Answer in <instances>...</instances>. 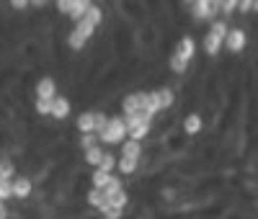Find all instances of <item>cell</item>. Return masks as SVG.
I'll return each instance as SVG.
<instances>
[{
    "mask_svg": "<svg viewBox=\"0 0 258 219\" xmlns=\"http://www.w3.org/2000/svg\"><path fill=\"white\" fill-rule=\"evenodd\" d=\"M13 199V181H0V201Z\"/></svg>",
    "mask_w": 258,
    "mask_h": 219,
    "instance_id": "cell-23",
    "label": "cell"
},
{
    "mask_svg": "<svg viewBox=\"0 0 258 219\" xmlns=\"http://www.w3.org/2000/svg\"><path fill=\"white\" fill-rule=\"evenodd\" d=\"M0 219H8V209H6V201H0Z\"/></svg>",
    "mask_w": 258,
    "mask_h": 219,
    "instance_id": "cell-29",
    "label": "cell"
},
{
    "mask_svg": "<svg viewBox=\"0 0 258 219\" xmlns=\"http://www.w3.org/2000/svg\"><path fill=\"white\" fill-rule=\"evenodd\" d=\"M93 116H96V134H98V131L109 124V116H106L103 111H93Z\"/></svg>",
    "mask_w": 258,
    "mask_h": 219,
    "instance_id": "cell-26",
    "label": "cell"
},
{
    "mask_svg": "<svg viewBox=\"0 0 258 219\" xmlns=\"http://www.w3.org/2000/svg\"><path fill=\"white\" fill-rule=\"evenodd\" d=\"M124 119H126V137L142 142V139H147L150 129H153V119H155V116L147 114V111H137V114L124 116Z\"/></svg>",
    "mask_w": 258,
    "mask_h": 219,
    "instance_id": "cell-5",
    "label": "cell"
},
{
    "mask_svg": "<svg viewBox=\"0 0 258 219\" xmlns=\"http://www.w3.org/2000/svg\"><path fill=\"white\" fill-rule=\"evenodd\" d=\"M98 168H101V170H109V173H114V170H116V158L111 155V152H103V158H101Z\"/></svg>",
    "mask_w": 258,
    "mask_h": 219,
    "instance_id": "cell-22",
    "label": "cell"
},
{
    "mask_svg": "<svg viewBox=\"0 0 258 219\" xmlns=\"http://www.w3.org/2000/svg\"><path fill=\"white\" fill-rule=\"evenodd\" d=\"M225 49L230 54H243L248 49V31L243 26H232L227 29V36H225Z\"/></svg>",
    "mask_w": 258,
    "mask_h": 219,
    "instance_id": "cell-7",
    "label": "cell"
},
{
    "mask_svg": "<svg viewBox=\"0 0 258 219\" xmlns=\"http://www.w3.org/2000/svg\"><path fill=\"white\" fill-rule=\"evenodd\" d=\"M181 3H183V6H191V3H194V0H181Z\"/></svg>",
    "mask_w": 258,
    "mask_h": 219,
    "instance_id": "cell-31",
    "label": "cell"
},
{
    "mask_svg": "<svg viewBox=\"0 0 258 219\" xmlns=\"http://www.w3.org/2000/svg\"><path fill=\"white\" fill-rule=\"evenodd\" d=\"M96 31H98V26L93 24L91 18H78L75 24H73V29H70V34H68V47L73 49V52H83L85 47H88V41L96 36Z\"/></svg>",
    "mask_w": 258,
    "mask_h": 219,
    "instance_id": "cell-3",
    "label": "cell"
},
{
    "mask_svg": "<svg viewBox=\"0 0 258 219\" xmlns=\"http://www.w3.org/2000/svg\"><path fill=\"white\" fill-rule=\"evenodd\" d=\"M29 3H31V8H41L44 3H49V0H29Z\"/></svg>",
    "mask_w": 258,
    "mask_h": 219,
    "instance_id": "cell-30",
    "label": "cell"
},
{
    "mask_svg": "<svg viewBox=\"0 0 258 219\" xmlns=\"http://www.w3.org/2000/svg\"><path fill=\"white\" fill-rule=\"evenodd\" d=\"M238 11V0H220V13L222 16H230Z\"/></svg>",
    "mask_w": 258,
    "mask_h": 219,
    "instance_id": "cell-24",
    "label": "cell"
},
{
    "mask_svg": "<svg viewBox=\"0 0 258 219\" xmlns=\"http://www.w3.org/2000/svg\"><path fill=\"white\" fill-rule=\"evenodd\" d=\"M227 21H222V18H214L212 24H209V29L204 31V36H202V49H204V54L207 57H220V52L225 49V36H227Z\"/></svg>",
    "mask_w": 258,
    "mask_h": 219,
    "instance_id": "cell-2",
    "label": "cell"
},
{
    "mask_svg": "<svg viewBox=\"0 0 258 219\" xmlns=\"http://www.w3.org/2000/svg\"><path fill=\"white\" fill-rule=\"evenodd\" d=\"M16 178V165L11 160H0V181H13Z\"/></svg>",
    "mask_w": 258,
    "mask_h": 219,
    "instance_id": "cell-20",
    "label": "cell"
},
{
    "mask_svg": "<svg viewBox=\"0 0 258 219\" xmlns=\"http://www.w3.org/2000/svg\"><path fill=\"white\" fill-rule=\"evenodd\" d=\"M145 91H137V93H129V96H124V101H121V111H124V116H132V114H137V111H145Z\"/></svg>",
    "mask_w": 258,
    "mask_h": 219,
    "instance_id": "cell-9",
    "label": "cell"
},
{
    "mask_svg": "<svg viewBox=\"0 0 258 219\" xmlns=\"http://www.w3.org/2000/svg\"><path fill=\"white\" fill-rule=\"evenodd\" d=\"M34 93H36V98L54 101V96H57V83H54V78H39L36 85H34Z\"/></svg>",
    "mask_w": 258,
    "mask_h": 219,
    "instance_id": "cell-10",
    "label": "cell"
},
{
    "mask_svg": "<svg viewBox=\"0 0 258 219\" xmlns=\"http://www.w3.org/2000/svg\"><path fill=\"white\" fill-rule=\"evenodd\" d=\"M114 181H116V173L101 170V168H96V170H93V175H91V183H93V188H101V191H106V188H109Z\"/></svg>",
    "mask_w": 258,
    "mask_h": 219,
    "instance_id": "cell-13",
    "label": "cell"
},
{
    "mask_svg": "<svg viewBox=\"0 0 258 219\" xmlns=\"http://www.w3.org/2000/svg\"><path fill=\"white\" fill-rule=\"evenodd\" d=\"M173 103H176L173 88H170V85H163V88H155V91H150V93L145 96V111L153 114V116H158V114L168 111V108L173 106Z\"/></svg>",
    "mask_w": 258,
    "mask_h": 219,
    "instance_id": "cell-4",
    "label": "cell"
},
{
    "mask_svg": "<svg viewBox=\"0 0 258 219\" xmlns=\"http://www.w3.org/2000/svg\"><path fill=\"white\" fill-rule=\"evenodd\" d=\"M253 11V0H238V13H250Z\"/></svg>",
    "mask_w": 258,
    "mask_h": 219,
    "instance_id": "cell-28",
    "label": "cell"
},
{
    "mask_svg": "<svg viewBox=\"0 0 258 219\" xmlns=\"http://www.w3.org/2000/svg\"><path fill=\"white\" fill-rule=\"evenodd\" d=\"M85 201H88V206H93L96 211H103V206H106V191H101V188H91L88 196H85Z\"/></svg>",
    "mask_w": 258,
    "mask_h": 219,
    "instance_id": "cell-16",
    "label": "cell"
},
{
    "mask_svg": "<svg viewBox=\"0 0 258 219\" xmlns=\"http://www.w3.org/2000/svg\"><path fill=\"white\" fill-rule=\"evenodd\" d=\"M137 165H140V160H132V158H119V160H116L119 175H132V173H137Z\"/></svg>",
    "mask_w": 258,
    "mask_h": 219,
    "instance_id": "cell-19",
    "label": "cell"
},
{
    "mask_svg": "<svg viewBox=\"0 0 258 219\" xmlns=\"http://www.w3.org/2000/svg\"><path fill=\"white\" fill-rule=\"evenodd\" d=\"M70 6H73V0H54V8H57V13H62V16L70 13Z\"/></svg>",
    "mask_w": 258,
    "mask_h": 219,
    "instance_id": "cell-27",
    "label": "cell"
},
{
    "mask_svg": "<svg viewBox=\"0 0 258 219\" xmlns=\"http://www.w3.org/2000/svg\"><path fill=\"white\" fill-rule=\"evenodd\" d=\"M31 191H34V183H31V178H26V175H16L13 178V199H29L31 196Z\"/></svg>",
    "mask_w": 258,
    "mask_h": 219,
    "instance_id": "cell-11",
    "label": "cell"
},
{
    "mask_svg": "<svg viewBox=\"0 0 258 219\" xmlns=\"http://www.w3.org/2000/svg\"><path fill=\"white\" fill-rule=\"evenodd\" d=\"M124 139H126V119L109 116V124L98 131V142L101 144H121Z\"/></svg>",
    "mask_w": 258,
    "mask_h": 219,
    "instance_id": "cell-6",
    "label": "cell"
},
{
    "mask_svg": "<svg viewBox=\"0 0 258 219\" xmlns=\"http://www.w3.org/2000/svg\"><path fill=\"white\" fill-rule=\"evenodd\" d=\"M204 116L199 114V111H191V114H186L183 116V121H181V129H183V134L186 137H197V134H202L204 131Z\"/></svg>",
    "mask_w": 258,
    "mask_h": 219,
    "instance_id": "cell-8",
    "label": "cell"
},
{
    "mask_svg": "<svg viewBox=\"0 0 258 219\" xmlns=\"http://www.w3.org/2000/svg\"><path fill=\"white\" fill-rule=\"evenodd\" d=\"M34 111H36L39 116H49V114H52V101L36 98V101H34Z\"/></svg>",
    "mask_w": 258,
    "mask_h": 219,
    "instance_id": "cell-21",
    "label": "cell"
},
{
    "mask_svg": "<svg viewBox=\"0 0 258 219\" xmlns=\"http://www.w3.org/2000/svg\"><path fill=\"white\" fill-rule=\"evenodd\" d=\"M121 158L142 160V142H137V139H124V142H121Z\"/></svg>",
    "mask_w": 258,
    "mask_h": 219,
    "instance_id": "cell-15",
    "label": "cell"
},
{
    "mask_svg": "<svg viewBox=\"0 0 258 219\" xmlns=\"http://www.w3.org/2000/svg\"><path fill=\"white\" fill-rule=\"evenodd\" d=\"M78 131L80 134H96V116H93V111H83L80 116H78Z\"/></svg>",
    "mask_w": 258,
    "mask_h": 219,
    "instance_id": "cell-14",
    "label": "cell"
},
{
    "mask_svg": "<svg viewBox=\"0 0 258 219\" xmlns=\"http://www.w3.org/2000/svg\"><path fill=\"white\" fill-rule=\"evenodd\" d=\"M255 3H258V0H253V6H255Z\"/></svg>",
    "mask_w": 258,
    "mask_h": 219,
    "instance_id": "cell-32",
    "label": "cell"
},
{
    "mask_svg": "<svg viewBox=\"0 0 258 219\" xmlns=\"http://www.w3.org/2000/svg\"><path fill=\"white\" fill-rule=\"evenodd\" d=\"M103 147H101V142L98 144H93V147H88L85 150V165H93V168H98V163H101V158H103Z\"/></svg>",
    "mask_w": 258,
    "mask_h": 219,
    "instance_id": "cell-17",
    "label": "cell"
},
{
    "mask_svg": "<svg viewBox=\"0 0 258 219\" xmlns=\"http://www.w3.org/2000/svg\"><path fill=\"white\" fill-rule=\"evenodd\" d=\"M91 6H93V0H73V6H70V13H68V16H70L73 21H78V18L85 16V11H88Z\"/></svg>",
    "mask_w": 258,
    "mask_h": 219,
    "instance_id": "cell-18",
    "label": "cell"
},
{
    "mask_svg": "<svg viewBox=\"0 0 258 219\" xmlns=\"http://www.w3.org/2000/svg\"><path fill=\"white\" fill-rule=\"evenodd\" d=\"M194 57H197V39H194L191 34H183L176 41V49L170 52V57H168V70L173 75H186Z\"/></svg>",
    "mask_w": 258,
    "mask_h": 219,
    "instance_id": "cell-1",
    "label": "cell"
},
{
    "mask_svg": "<svg viewBox=\"0 0 258 219\" xmlns=\"http://www.w3.org/2000/svg\"><path fill=\"white\" fill-rule=\"evenodd\" d=\"M93 144H98V134H80V147L83 150H88Z\"/></svg>",
    "mask_w": 258,
    "mask_h": 219,
    "instance_id": "cell-25",
    "label": "cell"
},
{
    "mask_svg": "<svg viewBox=\"0 0 258 219\" xmlns=\"http://www.w3.org/2000/svg\"><path fill=\"white\" fill-rule=\"evenodd\" d=\"M54 121H64L70 116V101L64 98V96H54V101H52V114H49Z\"/></svg>",
    "mask_w": 258,
    "mask_h": 219,
    "instance_id": "cell-12",
    "label": "cell"
}]
</instances>
